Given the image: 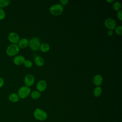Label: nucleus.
Returning <instances> with one entry per match:
<instances>
[{
	"label": "nucleus",
	"instance_id": "10",
	"mask_svg": "<svg viewBox=\"0 0 122 122\" xmlns=\"http://www.w3.org/2000/svg\"><path fill=\"white\" fill-rule=\"evenodd\" d=\"M25 59L24 56L19 55L16 56L13 60V63L16 65H21L23 64Z\"/></svg>",
	"mask_w": 122,
	"mask_h": 122
},
{
	"label": "nucleus",
	"instance_id": "5",
	"mask_svg": "<svg viewBox=\"0 0 122 122\" xmlns=\"http://www.w3.org/2000/svg\"><path fill=\"white\" fill-rule=\"evenodd\" d=\"M30 88L27 86H23L20 87L18 91V95L20 98L25 99L30 93Z\"/></svg>",
	"mask_w": 122,
	"mask_h": 122
},
{
	"label": "nucleus",
	"instance_id": "24",
	"mask_svg": "<svg viewBox=\"0 0 122 122\" xmlns=\"http://www.w3.org/2000/svg\"><path fill=\"white\" fill-rule=\"evenodd\" d=\"M60 1L61 5H66L68 3V0H61Z\"/></svg>",
	"mask_w": 122,
	"mask_h": 122
},
{
	"label": "nucleus",
	"instance_id": "21",
	"mask_svg": "<svg viewBox=\"0 0 122 122\" xmlns=\"http://www.w3.org/2000/svg\"><path fill=\"white\" fill-rule=\"evenodd\" d=\"M115 33L118 35H121L122 34V26L121 25L118 26L114 29Z\"/></svg>",
	"mask_w": 122,
	"mask_h": 122
},
{
	"label": "nucleus",
	"instance_id": "26",
	"mask_svg": "<svg viewBox=\"0 0 122 122\" xmlns=\"http://www.w3.org/2000/svg\"><path fill=\"white\" fill-rule=\"evenodd\" d=\"M113 34V30H109L108 31H107V34L110 36H112Z\"/></svg>",
	"mask_w": 122,
	"mask_h": 122
},
{
	"label": "nucleus",
	"instance_id": "15",
	"mask_svg": "<svg viewBox=\"0 0 122 122\" xmlns=\"http://www.w3.org/2000/svg\"><path fill=\"white\" fill-rule=\"evenodd\" d=\"M50 47L48 43H43L41 44L40 50L41 51L43 52H46L50 50Z\"/></svg>",
	"mask_w": 122,
	"mask_h": 122
},
{
	"label": "nucleus",
	"instance_id": "13",
	"mask_svg": "<svg viewBox=\"0 0 122 122\" xmlns=\"http://www.w3.org/2000/svg\"><path fill=\"white\" fill-rule=\"evenodd\" d=\"M34 62L38 67L42 66L44 64V60L42 57L40 56H37L34 58Z\"/></svg>",
	"mask_w": 122,
	"mask_h": 122
},
{
	"label": "nucleus",
	"instance_id": "11",
	"mask_svg": "<svg viewBox=\"0 0 122 122\" xmlns=\"http://www.w3.org/2000/svg\"><path fill=\"white\" fill-rule=\"evenodd\" d=\"M102 77L100 74H96L93 78V84L97 86H100L102 84Z\"/></svg>",
	"mask_w": 122,
	"mask_h": 122
},
{
	"label": "nucleus",
	"instance_id": "2",
	"mask_svg": "<svg viewBox=\"0 0 122 122\" xmlns=\"http://www.w3.org/2000/svg\"><path fill=\"white\" fill-rule=\"evenodd\" d=\"M50 13L54 16L61 15L63 11V7L60 3L55 4L51 6L49 9Z\"/></svg>",
	"mask_w": 122,
	"mask_h": 122
},
{
	"label": "nucleus",
	"instance_id": "25",
	"mask_svg": "<svg viewBox=\"0 0 122 122\" xmlns=\"http://www.w3.org/2000/svg\"><path fill=\"white\" fill-rule=\"evenodd\" d=\"M4 84V79L0 77V88H1L3 86Z\"/></svg>",
	"mask_w": 122,
	"mask_h": 122
},
{
	"label": "nucleus",
	"instance_id": "12",
	"mask_svg": "<svg viewBox=\"0 0 122 122\" xmlns=\"http://www.w3.org/2000/svg\"><path fill=\"white\" fill-rule=\"evenodd\" d=\"M17 45L19 48L24 49L29 45V41L26 38H22L20 40Z\"/></svg>",
	"mask_w": 122,
	"mask_h": 122
},
{
	"label": "nucleus",
	"instance_id": "4",
	"mask_svg": "<svg viewBox=\"0 0 122 122\" xmlns=\"http://www.w3.org/2000/svg\"><path fill=\"white\" fill-rule=\"evenodd\" d=\"M41 41L38 37H33L29 41V46L30 49L34 51H38L40 50Z\"/></svg>",
	"mask_w": 122,
	"mask_h": 122
},
{
	"label": "nucleus",
	"instance_id": "3",
	"mask_svg": "<svg viewBox=\"0 0 122 122\" xmlns=\"http://www.w3.org/2000/svg\"><path fill=\"white\" fill-rule=\"evenodd\" d=\"M20 51V48L17 44H11L8 45L6 49V54L10 57L16 55Z\"/></svg>",
	"mask_w": 122,
	"mask_h": 122
},
{
	"label": "nucleus",
	"instance_id": "22",
	"mask_svg": "<svg viewBox=\"0 0 122 122\" xmlns=\"http://www.w3.org/2000/svg\"><path fill=\"white\" fill-rule=\"evenodd\" d=\"M5 17H6L5 11L3 9L0 8V20H2L4 19Z\"/></svg>",
	"mask_w": 122,
	"mask_h": 122
},
{
	"label": "nucleus",
	"instance_id": "17",
	"mask_svg": "<svg viewBox=\"0 0 122 122\" xmlns=\"http://www.w3.org/2000/svg\"><path fill=\"white\" fill-rule=\"evenodd\" d=\"M41 96V93L38 91H34L30 93L31 97L34 100L39 99Z\"/></svg>",
	"mask_w": 122,
	"mask_h": 122
},
{
	"label": "nucleus",
	"instance_id": "27",
	"mask_svg": "<svg viewBox=\"0 0 122 122\" xmlns=\"http://www.w3.org/2000/svg\"><path fill=\"white\" fill-rule=\"evenodd\" d=\"M106 1L107 2H108V3H112V2H113V1H114V0H106Z\"/></svg>",
	"mask_w": 122,
	"mask_h": 122
},
{
	"label": "nucleus",
	"instance_id": "16",
	"mask_svg": "<svg viewBox=\"0 0 122 122\" xmlns=\"http://www.w3.org/2000/svg\"><path fill=\"white\" fill-rule=\"evenodd\" d=\"M102 93V89L100 86L96 87L93 90V95L96 97H99Z\"/></svg>",
	"mask_w": 122,
	"mask_h": 122
},
{
	"label": "nucleus",
	"instance_id": "23",
	"mask_svg": "<svg viewBox=\"0 0 122 122\" xmlns=\"http://www.w3.org/2000/svg\"><path fill=\"white\" fill-rule=\"evenodd\" d=\"M117 17L119 20H122V10H119V11H117Z\"/></svg>",
	"mask_w": 122,
	"mask_h": 122
},
{
	"label": "nucleus",
	"instance_id": "8",
	"mask_svg": "<svg viewBox=\"0 0 122 122\" xmlns=\"http://www.w3.org/2000/svg\"><path fill=\"white\" fill-rule=\"evenodd\" d=\"M35 78L34 76L31 74H27L24 79V82L25 86L28 87L31 86L34 83Z\"/></svg>",
	"mask_w": 122,
	"mask_h": 122
},
{
	"label": "nucleus",
	"instance_id": "9",
	"mask_svg": "<svg viewBox=\"0 0 122 122\" xmlns=\"http://www.w3.org/2000/svg\"><path fill=\"white\" fill-rule=\"evenodd\" d=\"M47 86V84L46 81L43 80H41L37 82L36 84V88L37 91L39 92H43L46 90Z\"/></svg>",
	"mask_w": 122,
	"mask_h": 122
},
{
	"label": "nucleus",
	"instance_id": "1",
	"mask_svg": "<svg viewBox=\"0 0 122 122\" xmlns=\"http://www.w3.org/2000/svg\"><path fill=\"white\" fill-rule=\"evenodd\" d=\"M33 116L37 120L44 121L47 119L48 115L47 112L44 110L40 108H37L34 111Z\"/></svg>",
	"mask_w": 122,
	"mask_h": 122
},
{
	"label": "nucleus",
	"instance_id": "20",
	"mask_svg": "<svg viewBox=\"0 0 122 122\" xmlns=\"http://www.w3.org/2000/svg\"><path fill=\"white\" fill-rule=\"evenodd\" d=\"M23 64L25 67H26L27 68H30L32 67L33 63H32V62L30 60H25L23 63Z\"/></svg>",
	"mask_w": 122,
	"mask_h": 122
},
{
	"label": "nucleus",
	"instance_id": "7",
	"mask_svg": "<svg viewBox=\"0 0 122 122\" xmlns=\"http://www.w3.org/2000/svg\"><path fill=\"white\" fill-rule=\"evenodd\" d=\"M104 25L109 30H113L116 27V22L113 19L109 18L105 20Z\"/></svg>",
	"mask_w": 122,
	"mask_h": 122
},
{
	"label": "nucleus",
	"instance_id": "19",
	"mask_svg": "<svg viewBox=\"0 0 122 122\" xmlns=\"http://www.w3.org/2000/svg\"><path fill=\"white\" fill-rule=\"evenodd\" d=\"M121 8V4L119 1L114 2L113 4V9L115 11H119Z\"/></svg>",
	"mask_w": 122,
	"mask_h": 122
},
{
	"label": "nucleus",
	"instance_id": "18",
	"mask_svg": "<svg viewBox=\"0 0 122 122\" xmlns=\"http://www.w3.org/2000/svg\"><path fill=\"white\" fill-rule=\"evenodd\" d=\"M10 0H0V8L7 7L10 4Z\"/></svg>",
	"mask_w": 122,
	"mask_h": 122
},
{
	"label": "nucleus",
	"instance_id": "6",
	"mask_svg": "<svg viewBox=\"0 0 122 122\" xmlns=\"http://www.w3.org/2000/svg\"><path fill=\"white\" fill-rule=\"evenodd\" d=\"M8 39L11 44H17L20 41L19 35L15 32H10L8 36Z\"/></svg>",
	"mask_w": 122,
	"mask_h": 122
},
{
	"label": "nucleus",
	"instance_id": "14",
	"mask_svg": "<svg viewBox=\"0 0 122 122\" xmlns=\"http://www.w3.org/2000/svg\"><path fill=\"white\" fill-rule=\"evenodd\" d=\"M9 101L13 103L17 102L19 101L20 98L18 95V94L16 93H10L8 97Z\"/></svg>",
	"mask_w": 122,
	"mask_h": 122
}]
</instances>
